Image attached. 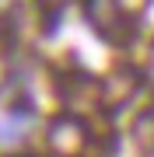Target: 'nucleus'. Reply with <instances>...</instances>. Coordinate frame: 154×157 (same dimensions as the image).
<instances>
[{"instance_id":"obj_1","label":"nucleus","mask_w":154,"mask_h":157,"mask_svg":"<svg viewBox=\"0 0 154 157\" xmlns=\"http://www.w3.org/2000/svg\"><path fill=\"white\" fill-rule=\"evenodd\" d=\"M91 143V129L77 115H56L46 129V150L53 157H84Z\"/></svg>"},{"instance_id":"obj_2","label":"nucleus","mask_w":154,"mask_h":157,"mask_svg":"<svg viewBox=\"0 0 154 157\" xmlns=\"http://www.w3.org/2000/svg\"><path fill=\"white\" fill-rule=\"evenodd\" d=\"M140 84H144V73L140 70L119 67V70H112L102 84H98V101H102L105 108H123V105L133 101V94L140 91Z\"/></svg>"},{"instance_id":"obj_3","label":"nucleus","mask_w":154,"mask_h":157,"mask_svg":"<svg viewBox=\"0 0 154 157\" xmlns=\"http://www.w3.org/2000/svg\"><path fill=\"white\" fill-rule=\"evenodd\" d=\"M84 17L91 21V28L102 39H116L119 35V25L126 21L116 0H84Z\"/></svg>"},{"instance_id":"obj_4","label":"nucleus","mask_w":154,"mask_h":157,"mask_svg":"<svg viewBox=\"0 0 154 157\" xmlns=\"http://www.w3.org/2000/svg\"><path fill=\"white\" fill-rule=\"evenodd\" d=\"M130 133H133V143H137V150H140V154H147V157H154V108H144V112L133 119Z\"/></svg>"},{"instance_id":"obj_5","label":"nucleus","mask_w":154,"mask_h":157,"mask_svg":"<svg viewBox=\"0 0 154 157\" xmlns=\"http://www.w3.org/2000/svg\"><path fill=\"white\" fill-rule=\"evenodd\" d=\"M119 4V11H123V17H130V14H137V11H144V4L147 0H116Z\"/></svg>"},{"instance_id":"obj_6","label":"nucleus","mask_w":154,"mask_h":157,"mask_svg":"<svg viewBox=\"0 0 154 157\" xmlns=\"http://www.w3.org/2000/svg\"><path fill=\"white\" fill-rule=\"evenodd\" d=\"M144 80L154 87V42H151V49H147V59H144Z\"/></svg>"}]
</instances>
